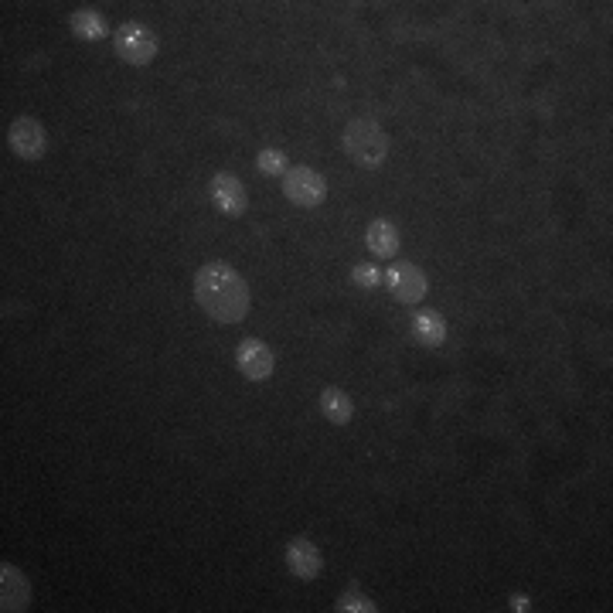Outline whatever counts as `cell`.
<instances>
[{"instance_id": "5b68a950", "label": "cell", "mask_w": 613, "mask_h": 613, "mask_svg": "<svg viewBox=\"0 0 613 613\" xmlns=\"http://www.w3.org/2000/svg\"><path fill=\"white\" fill-rule=\"evenodd\" d=\"M382 283L389 287V293L399 300V304H419V300L426 297V290H430L426 273L419 270L416 263H402V259L382 273Z\"/></svg>"}, {"instance_id": "8992f818", "label": "cell", "mask_w": 613, "mask_h": 613, "mask_svg": "<svg viewBox=\"0 0 613 613\" xmlns=\"http://www.w3.org/2000/svg\"><path fill=\"white\" fill-rule=\"evenodd\" d=\"M235 365H239V372L246 375L249 382H266L276 368V355L266 341L246 338L239 348H235Z\"/></svg>"}, {"instance_id": "e0dca14e", "label": "cell", "mask_w": 613, "mask_h": 613, "mask_svg": "<svg viewBox=\"0 0 613 613\" xmlns=\"http://www.w3.org/2000/svg\"><path fill=\"white\" fill-rule=\"evenodd\" d=\"M351 280H355V287L361 290H375V287H382V270H375L372 263H358L355 270H351Z\"/></svg>"}, {"instance_id": "ba28073f", "label": "cell", "mask_w": 613, "mask_h": 613, "mask_svg": "<svg viewBox=\"0 0 613 613\" xmlns=\"http://www.w3.org/2000/svg\"><path fill=\"white\" fill-rule=\"evenodd\" d=\"M283 559H287V569L297 579H317L324 569V556L321 549H317L314 542L307 539V535H297V539L287 542V549H283Z\"/></svg>"}, {"instance_id": "9a60e30c", "label": "cell", "mask_w": 613, "mask_h": 613, "mask_svg": "<svg viewBox=\"0 0 613 613\" xmlns=\"http://www.w3.org/2000/svg\"><path fill=\"white\" fill-rule=\"evenodd\" d=\"M256 167H259V174H263V178H283V174L290 171V167H287V154H283V150H276V147L259 150Z\"/></svg>"}, {"instance_id": "5bb4252c", "label": "cell", "mask_w": 613, "mask_h": 613, "mask_svg": "<svg viewBox=\"0 0 613 613\" xmlns=\"http://www.w3.org/2000/svg\"><path fill=\"white\" fill-rule=\"evenodd\" d=\"M69 24H72V35L82 38V41H99V38L109 35L106 18H103V14H96V11H75Z\"/></svg>"}, {"instance_id": "ac0fdd59", "label": "cell", "mask_w": 613, "mask_h": 613, "mask_svg": "<svg viewBox=\"0 0 613 613\" xmlns=\"http://www.w3.org/2000/svg\"><path fill=\"white\" fill-rule=\"evenodd\" d=\"M511 610H518V613H528V610H532V607H528V596H522V593L511 596Z\"/></svg>"}, {"instance_id": "7a4b0ae2", "label": "cell", "mask_w": 613, "mask_h": 613, "mask_svg": "<svg viewBox=\"0 0 613 613\" xmlns=\"http://www.w3.org/2000/svg\"><path fill=\"white\" fill-rule=\"evenodd\" d=\"M341 144H344V154L358 167H368V171L382 167L385 157H389V133L372 120H351Z\"/></svg>"}, {"instance_id": "4fadbf2b", "label": "cell", "mask_w": 613, "mask_h": 613, "mask_svg": "<svg viewBox=\"0 0 613 613\" xmlns=\"http://www.w3.org/2000/svg\"><path fill=\"white\" fill-rule=\"evenodd\" d=\"M321 413H324L327 423L344 426V423H351V416H355V402H351V396L344 389L327 385V389L321 392Z\"/></svg>"}, {"instance_id": "3957f363", "label": "cell", "mask_w": 613, "mask_h": 613, "mask_svg": "<svg viewBox=\"0 0 613 613\" xmlns=\"http://www.w3.org/2000/svg\"><path fill=\"white\" fill-rule=\"evenodd\" d=\"M113 48H116V58L127 65H150L157 55V35L147 28V24H137V21H127L116 28L113 35Z\"/></svg>"}, {"instance_id": "2e32d148", "label": "cell", "mask_w": 613, "mask_h": 613, "mask_svg": "<svg viewBox=\"0 0 613 613\" xmlns=\"http://www.w3.org/2000/svg\"><path fill=\"white\" fill-rule=\"evenodd\" d=\"M338 610L341 613H375L379 607H375L368 596H361L358 590H348V593H341L338 596Z\"/></svg>"}, {"instance_id": "9c48e42d", "label": "cell", "mask_w": 613, "mask_h": 613, "mask_svg": "<svg viewBox=\"0 0 613 613\" xmlns=\"http://www.w3.org/2000/svg\"><path fill=\"white\" fill-rule=\"evenodd\" d=\"M212 205L229 218L246 215V208H249L246 184L235 178V174H225V171L215 174V178H212Z\"/></svg>"}, {"instance_id": "52a82bcc", "label": "cell", "mask_w": 613, "mask_h": 613, "mask_svg": "<svg viewBox=\"0 0 613 613\" xmlns=\"http://www.w3.org/2000/svg\"><path fill=\"white\" fill-rule=\"evenodd\" d=\"M7 140H11V150L24 161H38L45 157L48 150V137H45V127L35 120V116H18L7 130Z\"/></svg>"}, {"instance_id": "8fae6325", "label": "cell", "mask_w": 613, "mask_h": 613, "mask_svg": "<svg viewBox=\"0 0 613 613\" xmlns=\"http://www.w3.org/2000/svg\"><path fill=\"white\" fill-rule=\"evenodd\" d=\"M365 246L368 253H375L379 259H392L399 253V232L389 218H375L372 225L365 229Z\"/></svg>"}, {"instance_id": "277c9868", "label": "cell", "mask_w": 613, "mask_h": 613, "mask_svg": "<svg viewBox=\"0 0 613 613\" xmlns=\"http://www.w3.org/2000/svg\"><path fill=\"white\" fill-rule=\"evenodd\" d=\"M283 195L297 208H321L327 198V181L314 167H290L283 174Z\"/></svg>"}, {"instance_id": "7c38bea8", "label": "cell", "mask_w": 613, "mask_h": 613, "mask_svg": "<svg viewBox=\"0 0 613 613\" xmlns=\"http://www.w3.org/2000/svg\"><path fill=\"white\" fill-rule=\"evenodd\" d=\"M413 338L423 348H440L447 341V321L436 310H416L413 314Z\"/></svg>"}, {"instance_id": "30bf717a", "label": "cell", "mask_w": 613, "mask_h": 613, "mask_svg": "<svg viewBox=\"0 0 613 613\" xmlns=\"http://www.w3.org/2000/svg\"><path fill=\"white\" fill-rule=\"evenodd\" d=\"M28 600H31V586H28V579H24V573L18 566H0V603H4V610H11V613H18L28 607Z\"/></svg>"}, {"instance_id": "6da1fadb", "label": "cell", "mask_w": 613, "mask_h": 613, "mask_svg": "<svg viewBox=\"0 0 613 613\" xmlns=\"http://www.w3.org/2000/svg\"><path fill=\"white\" fill-rule=\"evenodd\" d=\"M195 300L212 321L218 324H239L246 321L249 307H253V293L249 283L232 270L229 263H205L195 273Z\"/></svg>"}]
</instances>
